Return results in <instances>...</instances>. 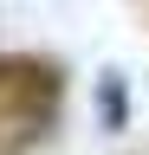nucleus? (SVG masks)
<instances>
[{
  "label": "nucleus",
  "instance_id": "obj_2",
  "mask_svg": "<svg viewBox=\"0 0 149 155\" xmlns=\"http://www.w3.org/2000/svg\"><path fill=\"white\" fill-rule=\"evenodd\" d=\"M97 110H104V123H110V129H123V110H130V104H123V84H117V78H104Z\"/></svg>",
  "mask_w": 149,
  "mask_h": 155
},
{
  "label": "nucleus",
  "instance_id": "obj_1",
  "mask_svg": "<svg viewBox=\"0 0 149 155\" xmlns=\"http://www.w3.org/2000/svg\"><path fill=\"white\" fill-rule=\"evenodd\" d=\"M59 110V71L46 65H0V142H32Z\"/></svg>",
  "mask_w": 149,
  "mask_h": 155
}]
</instances>
